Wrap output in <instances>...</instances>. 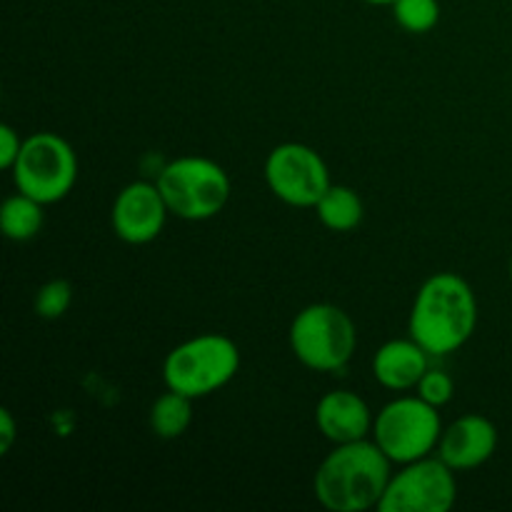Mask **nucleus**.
<instances>
[{
  "instance_id": "nucleus-1",
  "label": "nucleus",
  "mask_w": 512,
  "mask_h": 512,
  "mask_svg": "<svg viewBox=\"0 0 512 512\" xmlns=\"http://www.w3.org/2000/svg\"><path fill=\"white\" fill-rule=\"evenodd\" d=\"M393 460L373 438L335 445L313 478L315 500L330 512H365L378 508L388 488Z\"/></svg>"
},
{
  "instance_id": "nucleus-2",
  "label": "nucleus",
  "mask_w": 512,
  "mask_h": 512,
  "mask_svg": "<svg viewBox=\"0 0 512 512\" xmlns=\"http://www.w3.org/2000/svg\"><path fill=\"white\" fill-rule=\"evenodd\" d=\"M478 328V300L468 280L455 273H435L420 285L410 308V338L433 358L458 353Z\"/></svg>"
},
{
  "instance_id": "nucleus-3",
  "label": "nucleus",
  "mask_w": 512,
  "mask_h": 512,
  "mask_svg": "<svg viewBox=\"0 0 512 512\" xmlns=\"http://www.w3.org/2000/svg\"><path fill=\"white\" fill-rule=\"evenodd\" d=\"M240 370V348L233 338L203 333L175 345L163 363L165 388L188 398H208L233 383Z\"/></svg>"
},
{
  "instance_id": "nucleus-4",
  "label": "nucleus",
  "mask_w": 512,
  "mask_h": 512,
  "mask_svg": "<svg viewBox=\"0 0 512 512\" xmlns=\"http://www.w3.org/2000/svg\"><path fill=\"white\" fill-rule=\"evenodd\" d=\"M155 183L163 193L170 215L188 223H200L223 213L233 190L223 165L203 155H183L170 160L160 170Z\"/></svg>"
},
{
  "instance_id": "nucleus-5",
  "label": "nucleus",
  "mask_w": 512,
  "mask_h": 512,
  "mask_svg": "<svg viewBox=\"0 0 512 512\" xmlns=\"http://www.w3.org/2000/svg\"><path fill=\"white\" fill-rule=\"evenodd\" d=\"M358 330L353 318L333 303H313L290 325V350L300 365L315 373H338L353 360Z\"/></svg>"
},
{
  "instance_id": "nucleus-6",
  "label": "nucleus",
  "mask_w": 512,
  "mask_h": 512,
  "mask_svg": "<svg viewBox=\"0 0 512 512\" xmlns=\"http://www.w3.org/2000/svg\"><path fill=\"white\" fill-rule=\"evenodd\" d=\"M440 408L425 403L418 393L400 395L385 405L373 423L370 438L388 455L393 463L405 465L413 460L428 458L438 453L440 435H443Z\"/></svg>"
},
{
  "instance_id": "nucleus-7",
  "label": "nucleus",
  "mask_w": 512,
  "mask_h": 512,
  "mask_svg": "<svg viewBox=\"0 0 512 512\" xmlns=\"http://www.w3.org/2000/svg\"><path fill=\"white\" fill-rule=\"evenodd\" d=\"M20 193L40 200L43 205L68 198L78 180V155L58 133H33L23 140V150L10 170Z\"/></svg>"
},
{
  "instance_id": "nucleus-8",
  "label": "nucleus",
  "mask_w": 512,
  "mask_h": 512,
  "mask_svg": "<svg viewBox=\"0 0 512 512\" xmlns=\"http://www.w3.org/2000/svg\"><path fill=\"white\" fill-rule=\"evenodd\" d=\"M455 470L438 455L413 460L390 478L380 512H448L458 500Z\"/></svg>"
},
{
  "instance_id": "nucleus-9",
  "label": "nucleus",
  "mask_w": 512,
  "mask_h": 512,
  "mask_svg": "<svg viewBox=\"0 0 512 512\" xmlns=\"http://www.w3.org/2000/svg\"><path fill=\"white\" fill-rule=\"evenodd\" d=\"M265 183L290 208H315L330 188V170L318 150L303 143H283L265 160Z\"/></svg>"
},
{
  "instance_id": "nucleus-10",
  "label": "nucleus",
  "mask_w": 512,
  "mask_h": 512,
  "mask_svg": "<svg viewBox=\"0 0 512 512\" xmlns=\"http://www.w3.org/2000/svg\"><path fill=\"white\" fill-rule=\"evenodd\" d=\"M170 210L158 183H130L115 195L110 225L118 240L128 245H148L163 233Z\"/></svg>"
},
{
  "instance_id": "nucleus-11",
  "label": "nucleus",
  "mask_w": 512,
  "mask_h": 512,
  "mask_svg": "<svg viewBox=\"0 0 512 512\" xmlns=\"http://www.w3.org/2000/svg\"><path fill=\"white\" fill-rule=\"evenodd\" d=\"M498 450V428L480 413L460 415L440 435L438 458L455 473L475 470L488 463Z\"/></svg>"
},
{
  "instance_id": "nucleus-12",
  "label": "nucleus",
  "mask_w": 512,
  "mask_h": 512,
  "mask_svg": "<svg viewBox=\"0 0 512 512\" xmlns=\"http://www.w3.org/2000/svg\"><path fill=\"white\" fill-rule=\"evenodd\" d=\"M375 415L368 403L353 390H330L318 400L315 425L320 435L333 445L355 443L373 435Z\"/></svg>"
},
{
  "instance_id": "nucleus-13",
  "label": "nucleus",
  "mask_w": 512,
  "mask_h": 512,
  "mask_svg": "<svg viewBox=\"0 0 512 512\" xmlns=\"http://www.w3.org/2000/svg\"><path fill=\"white\" fill-rule=\"evenodd\" d=\"M433 355L413 338L388 340L373 355V378L383 388L405 393L418 388L420 378L428 373Z\"/></svg>"
},
{
  "instance_id": "nucleus-14",
  "label": "nucleus",
  "mask_w": 512,
  "mask_h": 512,
  "mask_svg": "<svg viewBox=\"0 0 512 512\" xmlns=\"http://www.w3.org/2000/svg\"><path fill=\"white\" fill-rule=\"evenodd\" d=\"M313 210L320 225L333 233H350L363 223L365 215L363 198L358 195V190L348 188V185H330Z\"/></svg>"
},
{
  "instance_id": "nucleus-15",
  "label": "nucleus",
  "mask_w": 512,
  "mask_h": 512,
  "mask_svg": "<svg viewBox=\"0 0 512 512\" xmlns=\"http://www.w3.org/2000/svg\"><path fill=\"white\" fill-rule=\"evenodd\" d=\"M45 205L40 200L30 198L25 193H15L10 198L3 200V208H0V228L3 235L13 243H28L35 235L43 230L45 223Z\"/></svg>"
},
{
  "instance_id": "nucleus-16",
  "label": "nucleus",
  "mask_w": 512,
  "mask_h": 512,
  "mask_svg": "<svg viewBox=\"0 0 512 512\" xmlns=\"http://www.w3.org/2000/svg\"><path fill=\"white\" fill-rule=\"evenodd\" d=\"M193 398L175 390H165L150 405V430L160 440H178L193 423Z\"/></svg>"
},
{
  "instance_id": "nucleus-17",
  "label": "nucleus",
  "mask_w": 512,
  "mask_h": 512,
  "mask_svg": "<svg viewBox=\"0 0 512 512\" xmlns=\"http://www.w3.org/2000/svg\"><path fill=\"white\" fill-rule=\"evenodd\" d=\"M390 8H393L395 23L408 33H430L440 23L438 0H395Z\"/></svg>"
},
{
  "instance_id": "nucleus-18",
  "label": "nucleus",
  "mask_w": 512,
  "mask_h": 512,
  "mask_svg": "<svg viewBox=\"0 0 512 512\" xmlns=\"http://www.w3.org/2000/svg\"><path fill=\"white\" fill-rule=\"evenodd\" d=\"M73 305V288H70L68 280H48L45 285H40V290L35 293L33 310L43 320H58Z\"/></svg>"
},
{
  "instance_id": "nucleus-19",
  "label": "nucleus",
  "mask_w": 512,
  "mask_h": 512,
  "mask_svg": "<svg viewBox=\"0 0 512 512\" xmlns=\"http://www.w3.org/2000/svg\"><path fill=\"white\" fill-rule=\"evenodd\" d=\"M415 393H418L425 403L435 405V408H445L455 395V380L450 378L445 370L428 368V373L420 378Z\"/></svg>"
},
{
  "instance_id": "nucleus-20",
  "label": "nucleus",
  "mask_w": 512,
  "mask_h": 512,
  "mask_svg": "<svg viewBox=\"0 0 512 512\" xmlns=\"http://www.w3.org/2000/svg\"><path fill=\"white\" fill-rule=\"evenodd\" d=\"M23 140L18 130L13 125H0V168L13 170L15 163L20 158V150H23Z\"/></svg>"
},
{
  "instance_id": "nucleus-21",
  "label": "nucleus",
  "mask_w": 512,
  "mask_h": 512,
  "mask_svg": "<svg viewBox=\"0 0 512 512\" xmlns=\"http://www.w3.org/2000/svg\"><path fill=\"white\" fill-rule=\"evenodd\" d=\"M15 440H18V425H15L13 413L3 408L0 410V455H8Z\"/></svg>"
},
{
  "instance_id": "nucleus-22",
  "label": "nucleus",
  "mask_w": 512,
  "mask_h": 512,
  "mask_svg": "<svg viewBox=\"0 0 512 512\" xmlns=\"http://www.w3.org/2000/svg\"><path fill=\"white\" fill-rule=\"evenodd\" d=\"M365 3H370V5H393L395 0H365Z\"/></svg>"
},
{
  "instance_id": "nucleus-23",
  "label": "nucleus",
  "mask_w": 512,
  "mask_h": 512,
  "mask_svg": "<svg viewBox=\"0 0 512 512\" xmlns=\"http://www.w3.org/2000/svg\"><path fill=\"white\" fill-rule=\"evenodd\" d=\"M510 280H512V258H510Z\"/></svg>"
}]
</instances>
